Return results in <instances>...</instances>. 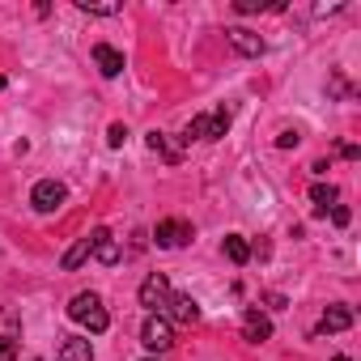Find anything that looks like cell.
Wrapping results in <instances>:
<instances>
[{
  "label": "cell",
  "mask_w": 361,
  "mask_h": 361,
  "mask_svg": "<svg viewBox=\"0 0 361 361\" xmlns=\"http://www.w3.org/2000/svg\"><path fill=\"white\" fill-rule=\"evenodd\" d=\"M68 319L81 323V327H90L94 336H102V331L111 327V314H106V306H102L98 293H77V298L68 302Z\"/></svg>",
  "instance_id": "1"
},
{
  "label": "cell",
  "mask_w": 361,
  "mask_h": 361,
  "mask_svg": "<svg viewBox=\"0 0 361 361\" xmlns=\"http://www.w3.org/2000/svg\"><path fill=\"white\" fill-rule=\"evenodd\" d=\"M230 123H234V111H230V106L204 111V115H196V119L188 123V136H183V140H221V136L230 132Z\"/></svg>",
  "instance_id": "2"
},
{
  "label": "cell",
  "mask_w": 361,
  "mask_h": 361,
  "mask_svg": "<svg viewBox=\"0 0 361 361\" xmlns=\"http://www.w3.org/2000/svg\"><path fill=\"white\" fill-rule=\"evenodd\" d=\"M170 281L161 276V272H153V276H145L140 281V306L149 310V314H161L166 319V306H170Z\"/></svg>",
  "instance_id": "3"
},
{
  "label": "cell",
  "mask_w": 361,
  "mask_h": 361,
  "mask_svg": "<svg viewBox=\"0 0 361 361\" xmlns=\"http://www.w3.org/2000/svg\"><path fill=\"white\" fill-rule=\"evenodd\" d=\"M64 200H68V188L60 183V178H39L35 192H30V204H35L39 213H60Z\"/></svg>",
  "instance_id": "4"
},
{
  "label": "cell",
  "mask_w": 361,
  "mask_h": 361,
  "mask_svg": "<svg viewBox=\"0 0 361 361\" xmlns=\"http://www.w3.org/2000/svg\"><path fill=\"white\" fill-rule=\"evenodd\" d=\"M153 243H157L161 251H178V247H188V243H192V226H188L183 217H166V221H157Z\"/></svg>",
  "instance_id": "5"
},
{
  "label": "cell",
  "mask_w": 361,
  "mask_h": 361,
  "mask_svg": "<svg viewBox=\"0 0 361 361\" xmlns=\"http://www.w3.org/2000/svg\"><path fill=\"white\" fill-rule=\"evenodd\" d=\"M140 344H145L149 353H166V348L174 344L170 319H161V314H149V319H145V327H140Z\"/></svg>",
  "instance_id": "6"
},
{
  "label": "cell",
  "mask_w": 361,
  "mask_h": 361,
  "mask_svg": "<svg viewBox=\"0 0 361 361\" xmlns=\"http://www.w3.org/2000/svg\"><path fill=\"white\" fill-rule=\"evenodd\" d=\"M226 39H230V47H234L238 56H247V60H259V56L268 51V43H264L255 30H247V26H230Z\"/></svg>",
  "instance_id": "7"
},
{
  "label": "cell",
  "mask_w": 361,
  "mask_h": 361,
  "mask_svg": "<svg viewBox=\"0 0 361 361\" xmlns=\"http://www.w3.org/2000/svg\"><path fill=\"white\" fill-rule=\"evenodd\" d=\"M90 238H94V259H98V264L115 268V264L123 259V251H119V238H115V234H111L106 226H102V230H94Z\"/></svg>",
  "instance_id": "8"
},
{
  "label": "cell",
  "mask_w": 361,
  "mask_h": 361,
  "mask_svg": "<svg viewBox=\"0 0 361 361\" xmlns=\"http://www.w3.org/2000/svg\"><path fill=\"white\" fill-rule=\"evenodd\" d=\"M166 314H170L174 323L192 327V323H200V302H196L192 293H174V298H170V306H166Z\"/></svg>",
  "instance_id": "9"
},
{
  "label": "cell",
  "mask_w": 361,
  "mask_h": 361,
  "mask_svg": "<svg viewBox=\"0 0 361 361\" xmlns=\"http://www.w3.org/2000/svg\"><path fill=\"white\" fill-rule=\"evenodd\" d=\"M243 340H251V344L272 340V319H268L264 310H247V314H243Z\"/></svg>",
  "instance_id": "10"
},
{
  "label": "cell",
  "mask_w": 361,
  "mask_h": 361,
  "mask_svg": "<svg viewBox=\"0 0 361 361\" xmlns=\"http://www.w3.org/2000/svg\"><path fill=\"white\" fill-rule=\"evenodd\" d=\"M94 64L102 77H119L123 73V51H115L111 43H94Z\"/></svg>",
  "instance_id": "11"
},
{
  "label": "cell",
  "mask_w": 361,
  "mask_h": 361,
  "mask_svg": "<svg viewBox=\"0 0 361 361\" xmlns=\"http://www.w3.org/2000/svg\"><path fill=\"white\" fill-rule=\"evenodd\" d=\"M344 327H353V310H348V306H340V302H336V306H327V310H323V319H319V331H323V336H331V331H344Z\"/></svg>",
  "instance_id": "12"
},
{
  "label": "cell",
  "mask_w": 361,
  "mask_h": 361,
  "mask_svg": "<svg viewBox=\"0 0 361 361\" xmlns=\"http://www.w3.org/2000/svg\"><path fill=\"white\" fill-rule=\"evenodd\" d=\"M94 357V344L85 340V336H68L64 344H60V357L56 361H90Z\"/></svg>",
  "instance_id": "13"
},
{
  "label": "cell",
  "mask_w": 361,
  "mask_h": 361,
  "mask_svg": "<svg viewBox=\"0 0 361 361\" xmlns=\"http://www.w3.org/2000/svg\"><path fill=\"white\" fill-rule=\"evenodd\" d=\"M90 255H94V238H77V243H73V251L60 259V268H64V272H77Z\"/></svg>",
  "instance_id": "14"
},
{
  "label": "cell",
  "mask_w": 361,
  "mask_h": 361,
  "mask_svg": "<svg viewBox=\"0 0 361 361\" xmlns=\"http://www.w3.org/2000/svg\"><path fill=\"white\" fill-rule=\"evenodd\" d=\"M145 140H149V149H153V153H161L166 161H178V157H183V149H178V145H170V136H166V132H157V128H153Z\"/></svg>",
  "instance_id": "15"
},
{
  "label": "cell",
  "mask_w": 361,
  "mask_h": 361,
  "mask_svg": "<svg viewBox=\"0 0 361 361\" xmlns=\"http://www.w3.org/2000/svg\"><path fill=\"white\" fill-rule=\"evenodd\" d=\"M221 251L230 255V264H247V259H251V243H247L243 234H226V243H221Z\"/></svg>",
  "instance_id": "16"
},
{
  "label": "cell",
  "mask_w": 361,
  "mask_h": 361,
  "mask_svg": "<svg viewBox=\"0 0 361 361\" xmlns=\"http://www.w3.org/2000/svg\"><path fill=\"white\" fill-rule=\"evenodd\" d=\"M310 200H314V213L323 217V213L336 204V188H331V183H314V188H310Z\"/></svg>",
  "instance_id": "17"
},
{
  "label": "cell",
  "mask_w": 361,
  "mask_h": 361,
  "mask_svg": "<svg viewBox=\"0 0 361 361\" xmlns=\"http://www.w3.org/2000/svg\"><path fill=\"white\" fill-rule=\"evenodd\" d=\"M234 9H238V13H264V9H272V13H281L285 5H264V0H234Z\"/></svg>",
  "instance_id": "18"
},
{
  "label": "cell",
  "mask_w": 361,
  "mask_h": 361,
  "mask_svg": "<svg viewBox=\"0 0 361 361\" xmlns=\"http://www.w3.org/2000/svg\"><path fill=\"white\" fill-rule=\"evenodd\" d=\"M77 9L81 13H98V18H115L119 13V5H90V0H77Z\"/></svg>",
  "instance_id": "19"
},
{
  "label": "cell",
  "mask_w": 361,
  "mask_h": 361,
  "mask_svg": "<svg viewBox=\"0 0 361 361\" xmlns=\"http://www.w3.org/2000/svg\"><path fill=\"white\" fill-rule=\"evenodd\" d=\"M0 361H18V340L13 336H0Z\"/></svg>",
  "instance_id": "20"
},
{
  "label": "cell",
  "mask_w": 361,
  "mask_h": 361,
  "mask_svg": "<svg viewBox=\"0 0 361 361\" xmlns=\"http://www.w3.org/2000/svg\"><path fill=\"white\" fill-rule=\"evenodd\" d=\"M123 140H128V128H123V123H111V132H106V145H111V149H119Z\"/></svg>",
  "instance_id": "21"
},
{
  "label": "cell",
  "mask_w": 361,
  "mask_h": 361,
  "mask_svg": "<svg viewBox=\"0 0 361 361\" xmlns=\"http://www.w3.org/2000/svg\"><path fill=\"white\" fill-rule=\"evenodd\" d=\"M348 217H353V213H348L344 204H331V221H336V226H348Z\"/></svg>",
  "instance_id": "22"
},
{
  "label": "cell",
  "mask_w": 361,
  "mask_h": 361,
  "mask_svg": "<svg viewBox=\"0 0 361 361\" xmlns=\"http://www.w3.org/2000/svg\"><path fill=\"white\" fill-rule=\"evenodd\" d=\"M298 140H302V136H298V132H281V136H276V145H281V149H293V145H298Z\"/></svg>",
  "instance_id": "23"
},
{
  "label": "cell",
  "mask_w": 361,
  "mask_h": 361,
  "mask_svg": "<svg viewBox=\"0 0 361 361\" xmlns=\"http://www.w3.org/2000/svg\"><path fill=\"white\" fill-rule=\"evenodd\" d=\"M340 157H348V161H357V157H361V149H357V145H340Z\"/></svg>",
  "instance_id": "24"
},
{
  "label": "cell",
  "mask_w": 361,
  "mask_h": 361,
  "mask_svg": "<svg viewBox=\"0 0 361 361\" xmlns=\"http://www.w3.org/2000/svg\"><path fill=\"white\" fill-rule=\"evenodd\" d=\"M331 361H348V357H331Z\"/></svg>",
  "instance_id": "25"
},
{
  "label": "cell",
  "mask_w": 361,
  "mask_h": 361,
  "mask_svg": "<svg viewBox=\"0 0 361 361\" xmlns=\"http://www.w3.org/2000/svg\"><path fill=\"white\" fill-rule=\"evenodd\" d=\"M145 361H157V357H145Z\"/></svg>",
  "instance_id": "26"
},
{
  "label": "cell",
  "mask_w": 361,
  "mask_h": 361,
  "mask_svg": "<svg viewBox=\"0 0 361 361\" xmlns=\"http://www.w3.org/2000/svg\"><path fill=\"white\" fill-rule=\"evenodd\" d=\"M35 361H43V357H35Z\"/></svg>",
  "instance_id": "27"
}]
</instances>
